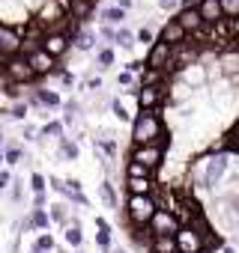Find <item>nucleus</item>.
<instances>
[{
    "instance_id": "1",
    "label": "nucleus",
    "mask_w": 239,
    "mask_h": 253,
    "mask_svg": "<svg viewBox=\"0 0 239 253\" xmlns=\"http://www.w3.org/2000/svg\"><path fill=\"white\" fill-rule=\"evenodd\" d=\"M162 134V119L156 110H141L135 125H132V140L141 146V143H153L156 137Z\"/></svg>"
},
{
    "instance_id": "2",
    "label": "nucleus",
    "mask_w": 239,
    "mask_h": 253,
    "mask_svg": "<svg viewBox=\"0 0 239 253\" xmlns=\"http://www.w3.org/2000/svg\"><path fill=\"white\" fill-rule=\"evenodd\" d=\"M156 209L159 206H156V200L150 194H132L129 197V206H126L132 223H150V217L156 214Z\"/></svg>"
},
{
    "instance_id": "3",
    "label": "nucleus",
    "mask_w": 239,
    "mask_h": 253,
    "mask_svg": "<svg viewBox=\"0 0 239 253\" xmlns=\"http://www.w3.org/2000/svg\"><path fill=\"white\" fill-rule=\"evenodd\" d=\"M3 75H6L12 84H30V81H36V72L27 66V60H24L21 54L9 57V60L3 63Z\"/></svg>"
},
{
    "instance_id": "4",
    "label": "nucleus",
    "mask_w": 239,
    "mask_h": 253,
    "mask_svg": "<svg viewBox=\"0 0 239 253\" xmlns=\"http://www.w3.org/2000/svg\"><path fill=\"white\" fill-rule=\"evenodd\" d=\"M174 238H177V250L179 253H203V232H197L194 226H179L177 232H174Z\"/></svg>"
},
{
    "instance_id": "5",
    "label": "nucleus",
    "mask_w": 239,
    "mask_h": 253,
    "mask_svg": "<svg viewBox=\"0 0 239 253\" xmlns=\"http://www.w3.org/2000/svg\"><path fill=\"white\" fill-rule=\"evenodd\" d=\"M147 226H150L153 235H174L179 229V217L174 211H168V209H156V214L150 217Z\"/></svg>"
},
{
    "instance_id": "6",
    "label": "nucleus",
    "mask_w": 239,
    "mask_h": 253,
    "mask_svg": "<svg viewBox=\"0 0 239 253\" xmlns=\"http://www.w3.org/2000/svg\"><path fill=\"white\" fill-rule=\"evenodd\" d=\"M132 161H138V164H144V167L156 170V167H159V161H162V146H156V143H141V146H135Z\"/></svg>"
},
{
    "instance_id": "7",
    "label": "nucleus",
    "mask_w": 239,
    "mask_h": 253,
    "mask_svg": "<svg viewBox=\"0 0 239 253\" xmlns=\"http://www.w3.org/2000/svg\"><path fill=\"white\" fill-rule=\"evenodd\" d=\"M24 60H27V66H30V69L36 72V78L48 75V72H51V69L57 66V60H54V57H51L48 51H42V48H39V51H30V54H24Z\"/></svg>"
},
{
    "instance_id": "8",
    "label": "nucleus",
    "mask_w": 239,
    "mask_h": 253,
    "mask_svg": "<svg viewBox=\"0 0 239 253\" xmlns=\"http://www.w3.org/2000/svg\"><path fill=\"white\" fill-rule=\"evenodd\" d=\"M185 39H188V33H185V27H182L177 18L168 21V24L162 27V33H159V42H165V45H171V48H174V45H182Z\"/></svg>"
},
{
    "instance_id": "9",
    "label": "nucleus",
    "mask_w": 239,
    "mask_h": 253,
    "mask_svg": "<svg viewBox=\"0 0 239 253\" xmlns=\"http://www.w3.org/2000/svg\"><path fill=\"white\" fill-rule=\"evenodd\" d=\"M162 92H165V86H162V84H156V86H138V92H135V95H138L141 110H156V104L165 98Z\"/></svg>"
},
{
    "instance_id": "10",
    "label": "nucleus",
    "mask_w": 239,
    "mask_h": 253,
    "mask_svg": "<svg viewBox=\"0 0 239 253\" xmlns=\"http://www.w3.org/2000/svg\"><path fill=\"white\" fill-rule=\"evenodd\" d=\"M168 60H171V45L153 42V45H150V54H147V69H165Z\"/></svg>"
},
{
    "instance_id": "11",
    "label": "nucleus",
    "mask_w": 239,
    "mask_h": 253,
    "mask_svg": "<svg viewBox=\"0 0 239 253\" xmlns=\"http://www.w3.org/2000/svg\"><path fill=\"white\" fill-rule=\"evenodd\" d=\"M177 21L185 27V33H203V30L209 27V24H203V18H200V12H197V9H179Z\"/></svg>"
},
{
    "instance_id": "12",
    "label": "nucleus",
    "mask_w": 239,
    "mask_h": 253,
    "mask_svg": "<svg viewBox=\"0 0 239 253\" xmlns=\"http://www.w3.org/2000/svg\"><path fill=\"white\" fill-rule=\"evenodd\" d=\"M42 51H48L54 60H60V57L69 51V36H66V33H54V36H45V42H42Z\"/></svg>"
},
{
    "instance_id": "13",
    "label": "nucleus",
    "mask_w": 239,
    "mask_h": 253,
    "mask_svg": "<svg viewBox=\"0 0 239 253\" xmlns=\"http://www.w3.org/2000/svg\"><path fill=\"white\" fill-rule=\"evenodd\" d=\"M18 42H21V36H18L15 27L0 24V51L3 54H18Z\"/></svg>"
},
{
    "instance_id": "14",
    "label": "nucleus",
    "mask_w": 239,
    "mask_h": 253,
    "mask_svg": "<svg viewBox=\"0 0 239 253\" xmlns=\"http://www.w3.org/2000/svg\"><path fill=\"white\" fill-rule=\"evenodd\" d=\"M224 167H227V158H224V155H212V158H209V167H206V179H203V185H206V188L215 185V182L224 176Z\"/></svg>"
},
{
    "instance_id": "15",
    "label": "nucleus",
    "mask_w": 239,
    "mask_h": 253,
    "mask_svg": "<svg viewBox=\"0 0 239 253\" xmlns=\"http://www.w3.org/2000/svg\"><path fill=\"white\" fill-rule=\"evenodd\" d=\"M197 12H200L203 24H215V21L224 18V15H221V6H218V0H200V3H197Z\"/></svg>"
},
{
    "instance_id": "16",
    "label": "nucleus",
    "mask_w": 239,
    "mask_h": 253,
    "mask_svg": "<svg viewBox=\"0 0 239 253\" xmlns=\"http://www.w3.org/2000/svg\"><path fill=\"white\" fill-rule=\"evenodd\" d=\"M218 63H221V72L224 75H236L239 72V48H224Z\"/></svg>"
},
{
    "instance_id": "17",
    "label": "nucleus",
    "mask_w": 239,
    "mask_h": 253,
    "mask_svg": "<svg viewBox=\"0 0 239 253\" xmlns=\"http://www.w3.org/2000/svg\"><path fill=\"white\" fill-rule=\"evenodd\" d=\"M150 247H153V253H179L174 235H153V244Z\"/></svg>"
},
{
    "instance_id": "18",
    "label": "nucleus",
    "mask_w": 239,
    "mask_h": 253,
    "mask_svg": "<svg viewBox=\"0 0 239 253\" xmlns=\"http://www.w3.org/2000/svg\"><path fill=\"white\" fill-rule=\"evenodd\" d=\"M153 173L156 170H150V167H144L138 161H129V167H126V179H153Z\"/></svg>"
},
{
    "instance_id": "19",
    "label": "nucleus",
    "mask_w": 239,
    "mask_h": 253,
    "mask_svg": "<svg viewBox=\"0 0 239 253\" xmlns=\"http://www.w3.org/2000/svg\"><path fill=\"white\" fill-rule=\"evenodd\" d=\"M102 18H105V24H123V21H126V9H120V6H108V9L102 12Z\"/></svg>"
},
{
    "instance_id": "20",
    "label": "nucleus",
    "mask_w": 239,
    "mask_h": 253,
    "mask_svg": "<svg viewBox=\"0 0 239 253\" xmlns=\"http://www.w3.org/2000/svg\"><path fill=\"white\" fill-rule=\"evenodd\" d=\"M126 188H129V194H150L153 191L150 179H126Z\"/></svg>"
},
{
    "instance_id": "21",
    "label": "nucleus",
    "mask_w": 239,
    "mask_h": 253,
    "mask_svg": "<svg viewBox=\"0 0 239 253\" xmlns=\"http://www.w3.org/2000/svg\"><path fill=\"white\" fill-rule=\"evenodd\" d=\"M218 6H221V15L224 18H239V0H218Z\"/></svg>"
},
{
    "instance_id": "22",
    "label": "nucleus",
    "mask_w": 239,
    "mask_h": 253,
    "mask_svg": "<svg viewBox=\"0 0 239 253\" xmlns=\"http://www.w3.org/2000/svg\"><path fill=\"white\" fill-rule=\"evenodd\" d=\"M114 42L120 45V48H132V42H135V36L126 30V27H120V30H114Z\"/></svg>"
},
{
    "instance_id": "23",
    "label": "nucleus",
    "mask_w": 239,
    "mask_h": 253,
    "mask_svg": "<svg viewBox=\"0 0 239 253\" xmlns=\"http://www.w3.org/2000/svg\"><path fill=\"white\" fill-rule=\"evenodd\" d=\"M162 81H165L162 69H147V75L141 78V86H156V84H162Z\"/></svg>"
},
{
    "instance_id": "24",
    "label": "nucleus",
    "mask_w": 239,
    "mask_h": 253,
    "mask_svg": "<svg viewBox=\"0 0 239 253\" xmlns=\"http://www.w3.org/2000/svg\"><path fill=\"white\" fill-rule=\"evenodd\" d=\"M36 101H39V104H48V107H57V104H60V95L51 92V89H39V92H36Z\"/></svg>"
},
{
    "instance_id": "25",
    "label": "nucleus",
    "mask_w": 239,
    "mask_h": 253,
    "mask_svg": "<svg viewBox=\"0 0 239 253\" xmlns=\"http://www.w3.org/2000/svg\"><path fill=\"white\" fill-rule=\"evenodd\" d=\"M66 241H69L72 247L81 244V226H78V220H72V226H66Z\"/></svg>"
},
{
    "instance_id": "26",
    "label": "nucleus",
    "mask_w": 239,
    "mask_h": 253,
    "mask_svg": "<svg viewBox=\"0 0 239 253\" xmlns=\"http://www.w3.org/2000/svg\"><path fill=\"white\" fill-rule=\"evenodd\" d=\"M27 223H30V226H39V229H42V226H48V211H45V209H36V211H33V217H30Z\"/></svg>"
},
{
    "instance_id": "27",
    "label": "nucleus",
    "mask_w": 239,
    "mask_h": 253,
    "mask_svg": "<svg viewBox=\"0 0 239 253\" xmlns=\"http://www.w3.org/2000/svg\"><path fill=\"white\" fill-rule=\"evenodd\" d=\"M102 200H105V206L117 209V197H114V188H111V182H105V185H102Z\"/></svg>"
},
{
    "instance_id": "28",
    "label": "nucleus",
    "mask_w": 239,
    "mask_h": 253,
    "mask_svg": "<svg viewBox=\"0 0 239 253\" xmlns=\"http://www.w3.org/2000/svg\"><path fill=\"white\" fill-rule=\"evenodd\" d=\"M111 63H114V51H111V48H102V51H99V66L108 69Z\"/></svg>"
},
{
    "instance_id": "29",
    "label": "nucleus",
    "mask_w": 239,
    "mask_h": 253,
    "mask_svg": "<svg viewBox=\"0 0 239 253\" xmlns=\"http://www.w3.org/2000/svg\"><path fill=\"white\" fill-rule=\"evenodd\" d=\"M51 217H54L57 223H66V206H60V203H57V206L51 209Z\"/></svg>"
},
{
    "instance_id": "30",
    "label": "nucleus",
    "mask_w": 239,
    "mask_h": 253,
    "mask_svg": "<svg viewBox=\"0 0 239 253\" xmlns=\"http://www.w3.org/2000/svg\"><path fill=\"white\" fill-rule=\"evenodd\" d=\"M138 42H144V45H153V30L141 27V30H138Z\"/></svg>"
},
{
    "instance_id": "31",
    "label": "nucleus",
    "mask_w": 239,
    "mask_h": 253,
    "mask_svg": "<svg viewBox=\"0 0 239 253\" xmlns=\"http://www.w3.org/2000/svg\"><path fill=\"white\" fill-rule=\"evenodd\" d=\"M30 185H33V191H36V194H45V179H42L39 173H36V176L30 179Z\"/></svg>"
},
{
    "instance_id": "32",
    "label": "nucleus",
    "mask_w": 239,
    "mask_h": 253,
    "mask_svg": "<svg viewBox=\"0 0 239 253\" xmlns=\"http://www.w3.org/2000/svg\"><path fill=\"white\" fill-rule=\"evenodd\" d=\"M96 241H99V244H102L105 250L111 247V235H108V226H105V229H99V238H96Z\"/></svg>"
},
{
    "instance_id": "33",
    "label": "nucleus",
    "mask_w": 239,
    "mask_h": 253,
    "mask_svg": "<svg viewBox=\"0 0 239 253\" xmlns=\"http://www.w3.org/2000/svg\"><path fill=\"white\" fill-rule=\"evenodd\" d=\"M60 131H63L60 122H48V125H45V134H51V137H60Z\"/></svg>"
},
{
    "instance_id": "34",
    "label": "nucleus",
    "mask_w": 239,
    "mask_h": 253,
    "mask_svg": "<svg viewBox=\"0 0 239 253\" xmlns=\"http://www.w3.org/2000/svg\"><path fill=\"white\" fill-rule=\"evenodd\" d=\"M60 152H63V158H75V155H78V149H75L72 143H66V140H63V149H60Z\"/></svg>"
},
{
    "instance_id": "35",
    "label": "nucleus",
    "mask_w": 239,
    "mask_h": 253,
    "mask_svg": "<svg viewBox=\"0 0 239 253\" xmlns=\"http://www.w3.org/2000/svg\"><path fill=\"white\" fill-rule=\"evenodd\" d=\"M99 146H102V149H105V155H111V158H114V155H117V146H114V140H102V143H99Z\"/></svg>"
},
{
    "instance_id": "36",
    "label": "nucleus",
    "mask_w": 239,
    "mask_h": 253,
    "mask_svg": "<svg viewBox=\"0 0 239 253\" xmlns=\"http://www.w3.org/2000/svg\"><path fill=\"white\" fill-rule=\"evenodd\" d=\"M3 161H9V164H18V161H21V152H18V149H9V152L3 155Z\"/></svg>"
},
{
    "instance_id": "37",
    "label": "nucleus",
    "mask_w": 239,
    "mask_h": 253,
    "mask_svg": "<svg viewBox=\"0 0 239 253\" xmlns=\"http://www.w3.org/2000/svg\"><path fill=\"white\" fill-rule=\"evenodd\" d=\"M36 247H39V250H51V247H54V238H51V235H42Z\"/></svg>"
},
{
    "instance_id": "38",
    "label": "nucleus",
    "mask_w": 239,
    "mask_h": 253,
    "mask_svg": "<svg viewBox=\"0 0 239 253\" xmlns=\"http://www.w3.org/2000/svg\"><path fill=\"white\" fill-rule=\"evenodd\" d=\"M227 143H230V149H236V152H239V128H233V131H230Z\"/></svg>"
},
{
    "instance_id": "39",
    "label": "nucleus",
    "mask_w": 239,
    "mask_h": 253,
    "mask_svg": "<svg viewBox=\"0 0 239 253\" xmlns=\"http://www.w3.org/2000/svg\"><path fill=\"white\" fill-rule=\"evenodd\" d=\"M90 45H93V36H90V33H84V36L78 39V48H81V51H87Z\"/></svg>"
},
{
    "instance_id": "40",
    "label": "nucleus",
    "mask_w": 239,
    "mask_h": 253,
    "mask_svg": "<svg viewBox=\"0 0 239 253\" xmlns=\"http://www.w3.org/2000/svg\"><path fill=\"white\" fill-rule=\"evenodd\" d=\"M114 113H117L120 119H129V113H126V107H123V104H120V101H114Z\"/></svg>"
},
{
    "instance_id": "41",
    "label": "nucleus",
    "mask_w": 239,
    "mask_h": 253,
    "mask_svg": "<svg viewBox=\"0 0 239 253\" xmlns=\"http://www.w3.org/2000/svg\"><path fill=\"white\" fill-rule=\"evenodd\" d=\"M51 185H54L60 194H66V191H69V188H66V182H60V179H51Z\"/></svg>"
},
{
    "instance_id": "42",
    "label": "nucleus",
    "mask_w": 239,
    "mask_h": 253,
    "mask_svg": "<svg viewBox=\"0 0 239 253\" xmlns=\"http://www.w3.org/2000/svg\"><path fill=\"white\" fill-rule=\"evenodd\" d=\"M200 0H182V9H197Z\"/></svg>"
},
{
    "instance_id": "43",
    "label": "nucleus",
    "mask_w": 239,
    "mask_h": 253,
    "mask_svg": "<svg viewBox=\"0 0 239 253\" xmlns=\"http://www.w3.org/2000/svg\"><path fill=\"white\" fill-rule=\"evenodd\" d=\"M159 6H162V9H174V6H177V0H159Z\"/></svg>"
},
{
    "instance_id": "44",
    "label": "nucleus",
    "mask_w": 239,
    "mask_h": 253,
    "mask_svg": "<svg viewBox=\"0 0 239 253\" xmlns=\"http://www.w3.org/2000/svg\"><path fill=\"white\" fill-rule=\"evenodd\" d=\"M102 36H105V39H114V27L105 24V27H102Z\"/></svg>"
},
{
    "instance_id": "45",
    "label": "nucleus",
    "mask_w": 239,
    "mask_h": 253,
    "mask_svg": "<svg viewBox=\"0 0 239 253\" xmlns=\"http://www.w3.org/2000/svg\"><path fill=\"white\" fill-rule=\"evenodd\" d=\"M12 116H24V104H15L12 107Z\"/></svg>"
},
{
    "instance_id": "46",
    "label": "nucleus",
    "mask_w": 239,
    "mask_h": 253,
    "mask_svg": "<svg viewBox=\"0 0 239 253\" xmlns=\"http://www.w3.org/2000/svg\"><path fill=\"white\" fill-rule=\"evenodd\" d=\"M9 185V173H0V188H6Z\"/></svg>"
},
{
    "instance_id": "47",
    "label": "nucleus",
    "mask_w": 239,
    "mask_h": 253,
    "mask_svg": "<svg viewBox=\"0 0 239 253\" xmlns=\"http://www.w3.org/2000/svg\"><path fill=\"white\" fill-rule=\"evenodd\" d=\"M230 30H233L236 36H239V18H233V21H230Z\"/></svg>"
},
{
    "instance_id": "48",
    "label": "nucleus",
    "mask_w": 239,
    "mask_h": 253,
    "mask_svg": "<svg viewBox=\"0 0 239 253\" xmlns=\"http://www.w3.org/2000/svg\"><path fill=\"white\" fill-rule=\"evenodd\" d=\"M117 6H120V9H129V6H132V0H120Z\"/></svg>"
},
{
    "instance_id": "49",
    "label": "nucleus",
    "mask_w": 239,
    "mask_h": 253,
    "mask_svg": "<svg viewBox=\"0 0 239 253\" xmlns=\"http://www.w3.org/2000/svg\"><path fill=\"white\" fill-rule=\"evenodd\" d=\"M0 78H3V54H0Z\"/></svg>"
},
{
    "instance_id": "50",
    "label": "nucleus",
    "mask_w": 239,
    "mask_h": 253,
    "mask_svg": "<svg viewBox=\"0 0 239 253\" xmlns=\"http://www.w3.org/2000/svg\"><path fill=\"white\" fill-rule=\"evenodd\" d=\"M0 167H3V152H0Z\"/></svg>"
},
{
    "instance_id": "51",
    "label": "nucleus",
    "mask_w": 239,
    "mask_h": 253,
    "mask_svg": "<svg viewBox=\"0 0 239 253\" xmlns=\"http://www.w3.org/2000/svg\"><path fill=\"white\" fill-rule=\"evenodd\" d=\"M108 253H123V250H108Z\"/></svg>"
},
{
    "instance_id": "52",
    "label": "nucleus",
    "mask_w": 239,
    "mask_h": 253,
    "mask_svg": "<svg viewBox=\"0 0 239 253\" xmlns=\"http://www.w3.org/2000/svg\"><path fill=\"white\" fill-rule=\"evenodd\" d=\"M0 143H3V134H0Z\"/></svg>"
}]
</instances>
